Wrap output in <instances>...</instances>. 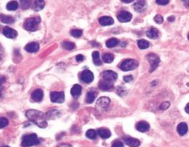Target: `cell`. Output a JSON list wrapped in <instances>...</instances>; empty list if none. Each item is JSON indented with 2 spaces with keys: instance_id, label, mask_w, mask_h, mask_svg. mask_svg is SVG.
Segmentation results:
<instances>
[{
  "instance_id": "cell-22",
  "label": "cell",
  "mask_w": 189,
  "mask_h": 147,
  "mask_svg": "<svg viewBox=\"0 0 189 147\" xmlns=\"http://www.w3.org/2000/svg\"><path fill=\"white\" fill-rule=\"evenodd\" d=\"M146 35L147 36L149 37V38L153 39H157L158 37H159V32L157 29H155V28H151V29H150L149 30L147 31Z\"/></svg>"
},
{
  "instance_id": "cell-7",
  "label": "cell",
  "mask_w": 189,
  "mask_h": 147,
  "mask_svg": "<svg viewBox=\"0 0 189 147\" xmlns=\"http://www.w3.org/2000/svg\"><path fill=\"white\" fill-rule=\"evenodd\" d=\"M110 98L106 97H102L97 101L96 102V109L100 111L105 110L107 108L108 105L110 104Z\"/></svg>"
},
{
  "instance_id": "cell-16",
  "label": "cell",
  "mask_w": 189,
  "mask_h": 147,
  "mask_svg": "<svg viewBox=\"0 0 189 147\" xmlns=\"http://www.w3.org/2000/svg\"><path fill=\"white\" fill-rule=\"evenodd\" d=\"M45 2L42 1V0H35L32 3V10L35 11H40V10H43L44 8Z\"/></svg>"
},
{
  "instance_id": "cell-5",
  "label": "cell",
  "mask_w": 189,
  "mask_h": 147,
  "mask_svg": "<svg viewBox=\"0 0 189 147\" xmlns=\"http://www.w3.org/2000/svg\"><path fill=\"white\" fill-rule=\"evenodd\" d=\"M148 61L151 64L150 66V72H152L157 69V67L159 66V62H160V59H159V56L156 55L155 54H149V55L147 56Z\"/></svg>"
},
{
  "instance_id": "cell-15",
  "label": "cell",
  "mask_w": 189,
  "mask_h": 147,
  "mask_svg": "<svg viewBox=\"0 0 189 147\" xmlns=\"http://www.w3.org/2000/svg\"><path fill=\"white\" fill-rule=\"evenodd\" d=\"M123 140L125 143L131 147H138L140 145V142L138 139L132 137H125L123 138Z\"/></svg>"
},
{
  "instance_id": "cell-39",
  "label": "cell",
  "mask_w": 189,
  "mask_h": 147,
  "mask_svg": "<svg viewBox=\"0 0 189 147\" xmlns=\"http://www.w3.org/2000/svg\"><path fill=\"white\" fill-rule=\"evenodd\" d=\"M169 1L168 0H157L156 1V3L159 4V5H167V4L169 3Z\"/></svg>"
},
{
  "instance_id": "cell-2",
  "label": "cell",
  "mask_w": 189,
  "mask_h": 147,
  "mask_svg": "<svg viewBox=\"0 0 189 147\" xmlns=\"http://www.w3.org/2000/svg\"><path fill=\"white\" fill-rule=\"evenodd\" d=\"M40 23V18L39 17H34V18H29L24 21V28L25 30L29 32H34L38 29L39 24Z\"/></svg>"
},
{
  "instance_id": "cell-41",
  "label": "cell",
  "mask_w": 189,
  "mask_h": 147,
  "mask_svg": "<svg viewBox=\"0 0 189 147\" xmlns=\"http://www.w3.org/2000/svg\"><path fill=\"white\" fill-rule=\"evenodd\" d=\"M84 58L83 55H78L76 56V60H77V61H84Z\"/></svg>"
},
{
  "instance_id": "cell-19",
  "label": "cell",
  "mask_w": 189,
  "mask_h": 147,
  "mask_svg": "<svg viewBox=\"0 0 189 147\" xmlns=\"http://www.w3.org/2000/svg\"><path fill=\"white\" fill-rule=\"evenodd\" d=\"M97 133L99 134V135L103 139H106L108 138L111 137V132L110 130L106 129V128H99Z\"/></svg>"
},
{
  "instance_id": "cell-12",
  "label": "cell",
  "mask_w": 189,
  "mask_h": 147,
  "mask_svg": "<svg viewBox=\"0 0 189 147\" xmlns=\"http://www.w3.org/2000/svg\"><path fill=\"white\" fill-rule=\"evenodd\" d=\"M133 8L138 13H143L147 9V3L145 1H137L133 4Z\"/></svg>"
},
{
  "instance_id": "cell-20",
  "label": "cell",
  "mask_w": 189,
  "mask_h": 147,
  "mask_svg": "<svg viewBox=\"0 0 189 147\" xmlns=\"http://www.w3.org/2000/svg\"><path fill=\"white\" fill-rule=\"evenodd\" d=\"M43 93L41 90L38 89L35 90V91H33L32 94V98L35 102H40L43 99Z\"/></svg>"
},
{
  "instance_id": "cell-14",
  "label": "cell",
  "mask_w": 189,
  "mask_h": 147,
  "mask_svg": "<svg viewBox=\"0 0 189 147\" xmlns=\"http://www.w3.org/2000/svg\"><path fill=\"white\" fill-rule=\"evenodd\" d=\"M39 49H40V45L38 43H35V42L28 43L24 46V50L29 53H35V52L38 51Z\"/></svg>"
},
{
  "instance_id": "cell-44",
  "label": "cell",
  "mask_w": 189,
  "mask_h": 147,
  "mask_svg": "<svg viewBox=\"0 0 189 147\" xmlns=\"http://www.w3.org/2000/svg\"><path fill=\"white\" fill-rule=\"evenodd\" d=\"M58 147H72V146L69 145H67V144H62V145H60Z\"/></svg>"
},
{
  "instance_id": "cell-33",
  "label": "cell",
  "mask_w": 189,
  "mask_h": 147,
  "mask_svg": "<svg viewBox=\"0 0 189 147\" xmlns=\"http://www.w3.org/2000/svg\"><path fill=\"white\" fill-rule=\"evenodd\" d=\"M9 121L5 117H0V128H4L8 125Z\"/></svg>"
},
{
  "instance_id": "cell-42",
  "label": "cell",
  "mask_w": 189,
  "mask_h": 147,
  "mask_svg": "<svg viewBox=\"0 0 189 147\" xmlns=\"http://www.w3.org/2000/svg\"><path fill=\"white\" fill-rule=\"evenodd\" d=\"M6 81V77L4 76H0V86Z\"/></svg>"
},
{
  "instance_id": "cell-10",
  "label": "cell",
  "mask_w": 189,
  "mask_h": 147,
  "mask_svg": "<svg viewBox=\"0 0 189 147\" xmlns=\"http://www.w3.org/2000/svg\"><path fill=\"white\" fill-rule=\"evenodd\" d=\"M132 18V16L131 13L128 11H122L117 15V19L122 23L128 22V21H131Z\"/></svg>"
},
{
  "instance_id": "cell-48",
  "label": "cell",
  "mask_w": 189,
  "mask_h": 147,
  "mask_svg": "<svg viewBox=\"0 0 189 147\" xmlns=\"http://www.w3.org/2000/svg\"><path fill=\"white\" fill-rule=\"evenodd\" d=\"M2 91H3L2 88H0V97H1V95H2Z\"/></svg>"
},
{
  "instance_id": "cell-24",
  "label": "cell",
  "mask_w": 189,
  "mask_h": 147,
  "mask_svg": "<svg viewBox=\"0 0 189 147\" xmlns=\"http://www.w3.org/2000/svg\"><path fill=\"white\" fill-rule=\"evenodd\" d=\"M81 87L78 84H76L74 85L72 87V89H71V94H72L73 97H78L80 95V94H81Z\"/></svg>"
},
{
  "instance_id": "cell-25",
  "label": "cell",
  "mask_w": 189,
  "mask_h": 147,
  "mask_svg": "<svg viewBox=\"0 0 189 147\" xmlns=\"http://www.w3.org/2000/svg\"><path fill=\"white\" fill-rule=\"evenodd\" d=\"M0 21L5 24H12L14 22V18L9 15L0 14Z\"/></svg>"
},
{
  "instance_id": "cell-40",
  "label": "cell",
  "mask_w": 189,
  "mask_h": 147,
  "mask_svg": "<svg viewBox=\"0 0 189 147\" xmlns=\"http://www.w3.org/2000/svg\"><path fill=\"white\" fill-rule=\"evenodd\" d=\"M124 80H125L126 83H129V82H131L132 80H133V77L131 75H128V76H124Z\"/></svg>"
},
{
  "instance_id": "cell-47",
  "label": "cell",
  "mask_w": 189,
  "mask_h": 147,
  "mask_svg": "<svg viewBox=\"0 0 189 147\" xmlns=\"http://www.w3.org/2000/svg\"><path fill=\"white\" fill-rule=\"evenodd\" d=\"M3 58V50H1V48H0V59Z\"/></svg>"
},
{
  "instance_id": "cell-37",
  "label": "cell",
  "mask_w": 189,
  "mask_h": 147,
  "mask_svg": "<svg viewBox=\"0 0 189 147\" xmlns=\"http://www.w3.org/2000/svg\"><path fill=\"white\" fill-rule=\"evenodd\" d=\"M154 21H155L157 24H162V23L163 22V18L159 14L156 15V16L154 17Z\"/></svg>"
},
{
  "instance_id": "cell-4",
  "label": "cell",
  "mask_w": 189,
  "mask_h": 147,
  "mask_svg": "<svg viewBox=\"0 0 189 147\" xmlns=\"http://www.w3.org/2000/svg\"><path fill=\"white\" fill-rule=\"evenodd\" d=\"M137 67H138V62L136 61V60H133V59L125 60V61H123L122 63H121V66H120L121 69H122V71H125V72L133 70V69H136Z\"/></svg>"
},
{
  "instance_id": "cell-27",
  "label": "cell",
  "mask_w": 189,
  "mask_h": 147,
  "mask_svg": "<svg viewBox=\"0 0 189 147\" xmlns=\"http://www.w3.org/2000/svg\"><path fill=\"white\" fill-rule=\"evenodd\" d=\"M137 45L139 46V49L141 50H143V49H147V48L149 47L150 43L149 42L147 41L145 39H140L137 42Z\"/></svg>"
},
{
  "instance_id": "cell-50",
  "label": "cell",
  "mask_w": 189,
  "mask_h": 147,
  "mask_svg": "<svg viewBox=\"0 0 189 147\" xmlns=\"http://www.w3.org/2000/svg\"><path fill=\"white\" fill-rule=\"evenodd\" d=\"M187 39H188V40H189V34H188V35H187Z\"/></svg>"
},
{
  "instance_id": "cell-29",
  "label": "cell",
  "mask_w": 189,
  "mask_h": 147,
  "mask_svg": "<svg viewBox=\"0 0 189 147\" xmlns=\"http://www.w3.org/2000/svg\"><path fill=\"white\" fill-rule=\"evenodd\" d=\"M114 59V57L112 54L106 53L103 55V60L105 63H111Z\"/></svg>"
},
{
  "instance_id": "cell-49",
  "label": "cell",
  "mask_w": 189,
  "mask_h": 147,
  "mask_svg": "<svg viewBox=\"0 0 189 147\" xmlns=\"http://www.w3.org/2000/svg\"><path fill=\"white\" fill-rule=\"evenodd\" d=\"M1 147H10V146H8V145H3V146Z\"/></svg>"
},
{
  "instance_id": "cell-6",
  "label": "cell",
  "mask_w": 189,
  "mask_h": 147,
  "mask_svg": "<svg viewBox=\"0 0 189 147\" xmlns=\"http://www.w3.org/2000/svg\"><path fill=\"white\" fill-rule=\"evenodd\" d=\"M51 100L54 103H62L65 100V94L63 92L54 91L51 93Z\"/></svg>"
},
{
  "instance_id": "cell-31",
  "label": "cell",
  "mask_w": 189,
  "mask_h": 147,
  "mask_svg": "<svg viewBox=\"0 0 189 147\" xmlns=\"http://www.w3.org/2000/svg\"><path fill=\"white\" fill-rule=\"evenodd\" d=\"M62 46H63V48L66 49V50H71L75 48V44H74L73 43H72V42L66 41L62 43Z\"/></svg>"
},
{
  "instance_id": "cell-28",
  "label": "cell",
  "mask_w": 189,
  "mask_h": 147,
  "mask_svg": "<svg viewBox=\"0 0 189 147\" xmlns=\"http://www.w3.org/2000/svg\"><path fill=\"white\" fill-rule=\"evenodd\" d=\"M118 43L119 41L117 39L112 38V39H108L107 41H106V45L108 48H112L117 46V45L118 44Z\"/></svg>"
},
{
  "instance_id": "cell-43",
  "label": "cell",
  "mask_w": 189,
  "mask_h": 147,
  "mask_svg": "<svg viewBox=\"0 0 189 147\" xmlns=\"http://www.w3.org/2000/svg\"><path fill=\"white\" fill-rule=\"evenodd\" d=\"M185 112L187 113H189V103L187 104V106H185Z\"/></svg>"
},
{
  "instance_id": "cell-21",
  "label": "cell",
  "mask_w": 189,
  "mask_h": 147,
  "mask_svg": "<svg viewBox=\"0 0 189 147\" xmlns=\"http://www.w3.org/2000/svg\"><path fill=\"white\" fill-rule=\"evenodd\" d=\"M96 96H97V93L95 92V91H88V92L87 93L86 99H85V101H86V102L88 103V104H91V103L94 101Z\"/></svg>"
},
{
  "instance_id": "cell-1",
  "label": "cell",
  "mask_w": 189,
  "mask_h": 147,
  "mask_svg": "<svg viewBox=\"0 0 189 147\" xmlns=\"http://www.w3.org/2000/svg\"><path fill=\"white\" fill-rule=\"evenodd\" d=\"M26 117L29 119L35 124L41 128H45L47 126V123L46 120V116L44 113L40 111L30 109L26 112Z\"/></svg>"
},
{
  "instance_id": "cell-35",
  "label": "cell",
  "mask_w": 189,
  "mask_h": 147,
  "mask_svg": "<svg viewBox=\"0 0 189 147\" xmlns=\"http://www.w3.org/2000/svg\"><path fill=\"white\" fill-rule=\"evenodd\" d=\"M21 6L22 9H28L31 6V2L29 0H22L21 2Z\"/></svg>"
},
{
  "instance_id": "cell-36",
  "label": "cell",
  "mask_w": 189,
  "mask_h": 147,
  "mask_svg": "<svg viewBox=\"0 0 189 147\" xmlns=\"http://www.w3.org/2000/svg\"><path fill=\"white\" fill-rule=\"evenodd\" d=\"M170 106V103L169 102H164L163 103H162L160 106V109L161 110H165V109H168Z\"/></svg>"
},
{
  "instance_id": "cell-45",
  "label": "cell",
  "mask_w": 189,
  "mask_h": 147,
  "mask_svg": "<svg viewBox=\"0 0 189 147\" xmlns=\"http://www.w3.org/2000/svg\"><path fill=\"white\" fill-rule=\"evenodd\" d=\"M174 19H175V18L173 16L169 17V18H168V21H174Z\"/></svg>"
},
{
  "instance_id": "cell-18",
  "label": "cell",
  "mask_w": 189,
  "mask_h": 147,
  "mask_svg": "<svg viewBox=\"0 0 189 147\" xmlns=\"http://www.w3.org/2000/svg\"><path fill=\"white\" fill-rule=\"evenodd\" d=\"M99 22H100V24L103 26L111 25V24H114V19H113L112 18H111V17L104 16L100 18Z\"/></svg>"
},
{
  "instance_id": "cell-11",
  "label": "cell",
  "mask_w": 189,
  "mask_h": 147,
  "mask_svg": "<svg viewBox=\"0 0 189 147\" xmlns=\"http://www.w3.org/2000/svg\"><path fill=\"white\" fill-rule=\"evenodd\" d=\"M99 87H100V89L101 91H110L114 87V84H113V82H109L103 80L99 83Z\"/></svg>"
},
{
  "instance_id": "cell-26",
  "label": "cell",
  "mask_w": 189,
  "mask_h": 147,
  "mask_svg": "<svg viewBox=\"0 0 189 147\" xmlns=\"http://www.w3.org/2000/svg\"><path fill=\"white\" fill-rule=\"evenodd\" d=\"M92 59H93V62L95 66H101L102 65V61L100 60V53L98 51H94L92 53Z\"/></svg>"
},
{
  "instance_id": "cell-13",
  "label": "cell",
  "mask_w": 189,
  "mask_h": 147,
  "mask_svg": "<svg viewBox=\"0 0 189 147\" xmlns=\"http://www.w3.org/2000/svg\"><path fill=\"white\" fill-rule=\"evenodd\" d=\"M3 35L9 39H14L18 36V32L16 30L10 27H5L3 29Z\"/></svg>"
},
{
  "instance_id": "cell-17",
  "label": "cell",
  "mask_w": 189,
  "mask_h": 147,
  "mask_svg": "<svg viewBox=\"0 0 189 147\" xmlns=\"http://www.w3.org/2000/svg\"><path fill=\"white\" fill-rule=\"evenodd\" d=\"M136 129L140 132H146L150 129V125L147 122L140 121L136 124Z\"/></svg>"
},
{
  "instance_id": "cell-23",
  "label": "cell",
  "mask_w": 189,
  "mask_h": 147,
  "mask_svg": "<svg viewBox=\"0 0 189 147\" xmlns=\"http://www.w3.org/2000/svg\"><path fill=\"white\" fill-rule=\"evenodd\" d=\"M176 130H177V132H178V134H180V135H181V136L184 135V134H185L187 132V123H184V122L180 123L179 124H178Z\"/></svg>"
},
{
  "instance_id": "cell-9",
  "label": "cell",
  "mask_w": 189,
  "mask_h": 147,
  "mask_svg": "<svg viewBox=\"0 0 189 147\" xmlns=\"http://www.w3.org/2000/svg\"><path fill=\"white\" fill-rule=\"evenodd\" d=\"M103 80H106V81L113 82L114 81V80H117V74L115 72H114V71H111V70L104 71L103 73Z\"/></svg>"
},
{
  "instance_id": "cell-38",
  "label": "cell",
  "mask_w": 189,
  "mask_h": 147,
  "mask_svg": "<svg viewBox=\"0 0 189 147\" xmlns=\"http://www.w3.org/2000/svg\"><path fill=\"white\" fill-rule=\"evenodd\" d=\"M111 147H124V145L120 141H116V142H114V143H113Z\"/></svg>"
},
{
  "instance_id": "cell-32",
  "label": "cell",
  "mask_w": 189,
  "mask_h": 147,
  "mask_svg": "<svg viewBox=\"0 0 189 147\" xmlns=\"http://www.w3.org/2000/svg\"><path fill=\"white\" fill-rule=\"evenodd\" d=\"M97 135V131H94L93 129H90L88 130V131L86 132V136L90 139H94L96 138Z\"/></svg>"
},
{
  "instance_id": "cell-34",
  "label": "cell",
  "mask_w": 189,
  "mask_h": 147,
  "mask_svg": "<svg viewBox=\"0 0 189 147\" xmlns=\"http://www.w3.org/2000/svg\"><path fill=\"white\" fill-rule=\"evenodd\" d=\"M71 35H72L73 37L78 38V37L81 36L82 31L79 30V29H73V30L71 31Z\"/></svg>"
},
{
  "instance_id": "cell-8",
  "label": "cell",
  "mask_w": 189,
  "mask_h": 147,
  "mask_svg": "<svg viewBox=\"0 0 189 147\" xmlns=\"http://www.w3.org/2000/svg\"><path fill=\"white\" fill-rule=\"evenodd\" d=\"M80 79L85 83H90L94 80V75H93V73L90 70L85 69V70H84L82 72L81 76H80Z\"/></svg>"
},
{
  "instance_id": "cell-46",
  "label": "cell",
  "mask_w": 189,
  "mask_h": 147,
  "mask_svg": "<svg viewBox=\"0 0 189 147\" xmlns=\"http://www.w3.org/2000/svg\"><path fill=\"white\" fill-rule=\"evenodd\" d=\"M184 5H185V7H187V8H189V1H186V2H184Z\"/></svg>"
},
{
  "instance_id": "cell-30",
  "label": "cell",
  "mask_w": 189,
  "mask_h": 147,
  "mask_svg": "<svg viewBox=\"0 0 189 147\" xmlns=\"http://www.w3.org/2000/svg\"><path fill=\"white\" fill-rule=\"evenodd\" d=\"M18 8V3L16 1H11V2H9L7 5V9L8 10H16Z\"/></svg>"
},
{
  "instance_id": "cell-3",
  "label": "cell",
  "mask_w": 189,
  "mask_h": 147,
  "mask_svg": "<svg viewBox=\"0 0 189 147\" xmlns=\"http://www.w3.org/2000/svg\"><path fill=\"white\" fill-rule=\"evenodd\" d=\"M40 140H39L38 137L35 134H31L25 135L23 138L22 142H21V145L24 147H29L32 146V145H38L40 144Z\"/></svg>"
}]
</instances>
